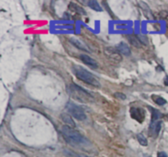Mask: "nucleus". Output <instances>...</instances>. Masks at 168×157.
<instances>
[{
    "instance_id": "obj_18",
    "label": "nucleus",
    "mask_w": 168,
    "mask_h": 157,
    "mask_svg": "<svg viewBox=\"0 0 168 157\" xmlns=\"http://www.w3.org/2000/svg\"><path fill=\"white\" fill-rule=\"evenodd\" d=\"M152 99L153 100V101L157 105H164L165 104H167V100L163 99V98H162V97H160V96H154L153 95L152 97Z\"/></svg>"
},
{
    "instance_id": "obj_23",
    "label": "nucleus",
    "mask_w": 168,
    "mask_h": 157,
    "mask_svg": "<svg viewBox=\"0 0 168 157\" xmlns=\"http://www.w3.org/2000/svg\"><path fill=\"white\" fill-rule=\"evenodd\" d=\"M164 84L167 86H168V76H167L164 79Z\"/></svg>"
},
{
    "instance_id": "obj_3",
    "label": "nucleus",
    "mask_w": 168,
    "mask_h": 157,
    "mask_svg": "<svg viewBox=\"0 0 168 157\" xmlns=\"http://www.w3.org/2000/svg\"><path fill=\"white\" fill-rule=\"evenodd\" d=\"M72 71L76 76V77L82 81L86 82V83H88L89 85H92L95 87L101 86L100 82L97 79V77L83 67L79 66V65H74L72 67Z\"/></svg>"
},
{
    "instance_id": "obj_4",
    "label": "nucleus",
    "mask_w": 168,
    "mask_h": 157,
    "mask_svg": "<svg viewBox=\"0 0 168 157\" xmlns=\"http://www.w3.org/2000/svg\"><path fill=\"white\" fill-rule=\"evenodd\" d=\"M66 109L71 116H73L77 120L83 121L86 119V114H84L83 109L71 101L67 102V104L66 105Z\"/></svg>"
},
{
    "instance_id": "obj_2",
    "label": "nucleus",
    "mask_w": 168,
    "mask_h": 157,
    "mask_svg": "<svg viewBox=\"0 0 168 157\" xmlns=\"http://www.w3.org/2000/svg\"><path fill=\"white\" fill-rule=\"evenodd\" d=\"M67 92L73 99L81 103H92L94 101L93 95L75 83H71L67 86Z\"/></svg>"
},
{
    "instance_id": "obj_5",
    "label": "nucleus",
    "mask_w": 168,
    "mask_h": 157,
    "mask_svg": "<svg viewBox=\"0 0 168 157\" xmlns=\"http://www.w3.org/2000/svg\"><path fill=\"white\" fill-rule=\"evenodd\" d=\"M104 53L106 54L108 59H110L112 62L120 63L122 60V55L120 54V52L117 50V48L107 47L104 49Z\"/></svg>"
},
{
    "instance_id": "obj_17",
    "label": "nucleus",
    "mask_w": 168,
    "mask_h": 157,
    "mask_svg": "<svg viewBox=\"0 0 168 157\" xmlns=\"http://www.w3.org/2000/svg\"><path fill=\"white\" fill-rule=\"evenodd\" d=\"M136 137H137V139H138V141H139V142L140 143L141 146H144V147L148 146V140H147V138H145L143 134H137Z\"/></svg>"
},
{
    "instance_id": "obj_13",
    "label": "nucleus",
    "mask_w": 168,
    "mask_h": 157,
    "mask_svg": "<svg viewBox=\"0 0 168 157\" xmlns=\"http://www.w3.org/2000/svg\"><path fill=\"white\" fill-rule=\"evenodd\" d=\"M128 40L131 44V45H133L134 47L136 48H141L142 44L140 42V40H138L137 36L135 35H128Z\"/></svg>"
},
{
    "instance_id": "obj_22",
    "label": "nucleus",
    "mask_w": 168,
    "mask_h": 157,
    "mask_svg": "<svg viewBox=\"0 0 168 157\" xmlns=\"http://www.w3.org/2000/svg\"><path fill=\"white\" fill-rule=\"evenodd\" d=\"M164 16H163V18H165L166 20V22H167V26L168 27V13H167L166 12H164Z\"/></svg>"
},
{
    "instance_id": "obj_25",
    "label": "nucleus",
    "mask_w": 168,
    "mask_h": 157,
    "mask_svg": "<svg viewBox=\"0 0 168 157\" xmlns=\"http://www.w3.org/2000/svg\"><path fill=\"white\" fill-rule=\"evenodd\" d=\"M86 157H89V156H86Z\"/></svg>"
},
{
    "instance_id": "obj_16",
    "label": "nucleus",
    "mask_w": 168,
    "mask_h": 157,
    "mask_svg": "<svg viewBox=\"0 0 168 157\" xmlns=\"http://www.w3.org/2000/svg\"><path fill=\"white\" fill-rule=\"evenodd\" d=\"M140 5L141 7H142V8H143V10L144 11V13L145 14V16H147L148 17H149V19H151L152 17H153V16H152V13H151V10L149 9V8L148 7V5L146 4L145 3H144V2H140Z\"/></svg>"
},
{
    "instance_id": "obj_19",
    "label": "nucleus",
    "mask_w": 168,
    "mask_h": 157,
    "mask_svg": "<svg viewBox=\"0 0 168 157\" xmlns=\"http://www.w3.org/2000/svg\"><path fill=\"white\" fill-rule=\"evenodd\" d=\"M138 40H140V42L141 43L142 45H148L149 44V40L147 38L146 35H136Z\"/></svg>"
},
{
    "instance_id": "obj_8",
    "label": "nucleus",
    "mask_w": 168,
    "mask_h": 157,
    "mask_svg": "<svg viewBox=\"0 0 168 157\" xmlns=\"http://www.w3.org/2000/svg\"><path fill=\"white\" fill-rule=\"evenodd\" d=\"M80 59L82 61V62L85 63L86 65H88L89 67H92V68H97L98 67V63L96 62L93 58L91 57H89V55L87 54H80Z\"/></svg>"
},
{
    "instance_id": "obj_24",
    "label": "nucleus",
    "mask_w": 168,
    "mask_h": 157,
    "mask_svg": "<svg viewBox=\"0 0 168 157\" xmlns=\"http://www.w3.org/2000/svg\"><path fill=\"white\" fill-rule=\"evenodd\" d=\"M144 157H151L149 155H147V154H144Z\"/></svg>"
},
{
    "instance_id": "obj_10",
    "label": "nucleus",
    "mask_w": 168,
    "mask_h": 157,
    "mask_svg": "<svg viewBox=\"0 0 168 157\" xmlns=\"http://www.w3.org/2000/svg\"><path fill=\"white\" fill-rule=\"evenodd\" d=\"M117 49L119 52L122 53V54H124V55H126V56H130V55H131V49L128 46V44H126L124 43V42H121V43L118 44L117 46Z\"/></svg>"
},
{
    "instance_id": "obj_15",
    "label": "nucleus",
    "mask_w": 168,
    "mask_h": 157,
    "mask_svg": "<svg viewBox=\"0 0 168 157\" xmlns=\"http://www.w3.org/2000/svg\"><path fill=\"white\" fill-rule=\"evenodd\" d=\"M149 109L150 110V112L152 113V122H155V121H158L161 116H162V114L159 112L158 110L154 109L153 107H149Z\"/></svg>"
},
{
    "instance_id": "obj_9",
    "label": "nucleus",
    "mask_w": 168,
    "mask_h": 157,
    "mask_svg": "<svg viewBox=\"0 0 168 157\" xmlns=\"http://www.w3.org/2000/svg\"><path fill=\"white\" fill-rule=\"evenodd\" d=\"M69 41H70L71 43L75 47L79 49L80 50H83V51H85V52L88 53L91 52L90 49L88 48V46H87L83 41H81L80 40H78V39L75 38V37H72V38H70Z\"/></svg>"
},
{
    "instance_id": "obj_14",
    "label": "nucleus",
    "mask_w": 168,
    "mask_h": 157,
    "mask_svg": "<svg viewBox=\"0 0 168 157\" xmlns=\"http://www.w3.org/2000/svg\"><path fill=\"white\" fill-rule=\"evenodd\" d=\"M87 5L89 6L90 8H92L93 10H95L97 12H102L103 8H101V6L98 4V3L95 0H90L87 2Z\"/></svg>"
},
{
    "instance_id": "obj_6",
    "label": "nucleus",
    "mask_w": 168,
    "mask_h": 157,
    "mask_svg": "<svg viewBox=\"0 0 168 157\" xmlns=\"http://www.w3.org/2000/svg\"><path fill=\"white\" fill-rule=\"evenodd\" d=\"M130 114L132 119H136L139 123L142 124L145 119V112L144 110L137 108V107H131L130 110Z\"/></svg>"
},
{
    "instance_id": "obj_12",
    "label": "nucleus",
    "mask_w": 168,
    "mask_h": 157,
    "mask_svg": "<svg viewBox=\"0 0 168 157\" xmlns=\"http://www.w3.org/2000/svg\"><path fill=\"white\" fill-rule=\"evenodd\" d=\"M69 9L71 10L72 12H75L76 13L80 15H86V13L83 8H81L80 6H79L78 4H76L75 3H71L69 4Z\"/></svg>"
},
{
    "instance_id": "obj_1",
    "label": "nucleus",
    "mask_w": 168,
    "mask_h": 157,
    "mask_svg": "<svg viewBox=\"0 0 168 157\" xmlns=\"http://www.w3.org/2000/svg\"><path fill=\"white\" fill-rule=\"evenodd\" d=\"M61 133L66 142L71 145L78 147H87L90 145V142L87 138H84L79 132L67 125H64L62 127Z\"/></svg>"
},
{
    "instance_id": "obj_20",
    "label": "nucleus",
    "mask_w": 168,
    "mask_h": 157,
    "mask_svg": "<svg viewBox=\"0 0 168 157\" xmlns=\"http://www.w3.org/2000/svg\"><path fill=\"white\" fill-rule=\"evenodd\" d=\"M114 97L118 99V100H125L126 99V95L122 93V92H116V93H114Z\"/></svg>"
},
{
    "instance_id": "obj_7",
    "label": "nucleus",
    "mask_w": 168,
    "mask_h": 157,
    "mask_svg": "<svg viewBox=\"0 0 168 157\" xmlns=\"http://www.w3.org/2000/svg\"><path fill=\"white\" fill-rule=\"evenodd\" d=\"M161 129H162V122L161 121L151 122V124L149 126V135H151L153 138L158 137L160 131H161Z\"/></svg>"
},
{
    "instance_id": "obj_11",
    "label": "nucleus",
    "mask_w": 168,
    "mask_h": 157,
    "mask_svg": "<svg viewBox=\"0 0 168 157\" xmlns=\"http://www.w3.org/2000/svg\"><path fill=\"white\" fill-rule=\"evenodd\" d=\"M61 119L65 123L66 125H67L69 127H71V128H75V122H74V120L72 119V118L68 114H66V113L61 114Z\"/></svg>"
},
{
    "instance_id": "obj_21",
    "label": "nucleus",
    "mask_w": 168,
    "mask_h": 157,
    "mask_svg": "<svg viewBox=\"0 0 168 157\" xmlns=\"http://www.w3.org/2000/svg\"><path fill=\"white\" fill-rule=\"evenodd\" d=\"M158 157H168L167 153L163 152V151H161L158 154Z\"/></svg>"
}]
</instances>
